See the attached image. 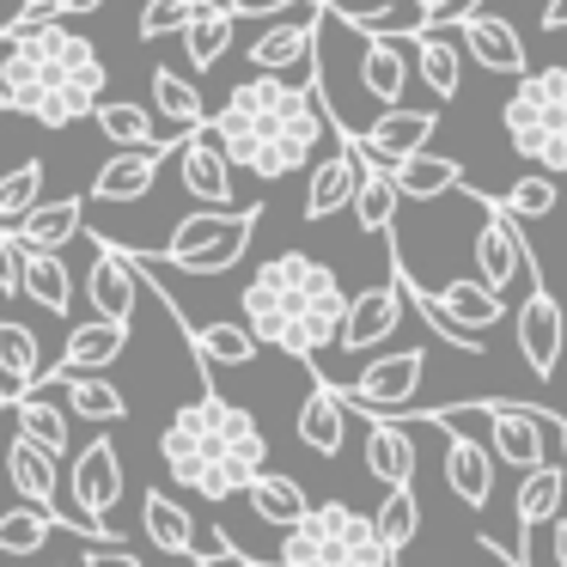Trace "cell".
<instances>
[{
  "mask_svg": "<svg viewBox=\"0 0 567 567\" xmlns=\"http://www.w3.org/2000/svg\"><path fill=\"white\" fill-rule=\"evenodd\" d=\"M330 128H336V116L323 104L318 80L287 86V74H250L214 111V135L233 153V165L250 177H269V184L306 172V159L323 147Z\"/></svg>",
  "mask_w": 567,
  "mask_h": 567,
  "instance_id": "1",
  "label": "cell"
},
{
  "mask_svg": "<svg viewBox=\"0 0 567 567\" xmlns=\"http://www.w3.org/2000/svg\"><path fill=\"white\" fill-rule=\"evenodd\" d=\"M104 80H111L104 55L62 19L7 31V43H0V92L13 111L38 116L43 128H68L92 116L104 104Z\"/></svg>",
  "mask_w": 567,
  "mask_h": 567,
  "instance_id": "2",
  "label": "cell"
},
{
  "mask_svg": "<svg viewBox=\"0 0 567 567\" xmlns=\"http://www.w3.org/2000/svg\"><path fill=\"white\" fill-rule=\"evenodd\" d=\"M238 306H245V323L257 330L262 348L293 354V360H306V367L323 348H336L342 318H348L342 281H336V269L323 257H311V250H281V257H269L245 281Z\"/></svg>",
  "mask_w": 567,
  "mask_h": 567,
  "instance_id": "3",
  "label": "cell"
},
{
  "mask_svg": "<svg viewBox=\"0 0 567 567\" xmlns=\"http://www.w3.org/2000/svg\"><path fill=\"white\" fill-rule=\"evenodd\" d=\"M159 457L172 470L177 488L202 494V501H233L250 488L257 470H269V440H262L257 415L220 391H202L184 403L159 433Z\"/></svg>",
  "mask_w": 567,
  "mask_h": 567,
  "instance_id": "4",
  "label": "cell"
},
{
  "mask_svg": "<svg viewBox=\"0 0 567 567\" xmlns=\"http://www.w3.org/2000/svg\"><path fill=\"white\" fill-rule=\"evenodd\" d=\"M275 567H396V549L379 537L372 513L348 501H318L299 525L281 530Z\"/></svg>",
  "mask_w": 567,
  "mask_h": 567,
  "instance_id": "5",
  "label": "cell"
},
{
  "mask_svg": "<svg viewBox=\"0 0 567 567\" xmlns=\"http://www.w3.org/2000/svg\"><path fill=\"white\" fill-rule=\"evenodd\" d=\"M506 147L543 172H567V68H530L518 74L513 99L501 104Z\"/></svg>",
  "mask_w": 567,
  "mask_h": 567,
  "instance_id": "6",
  "label": "cell"
},
{
  "mask_svg": "<svg viewBox=\"0 0 567 567\" xmlns=\"http://www.w3.org/2000/svg\"><path fill=\"white\" fill-rule=\"evenodd\" d=\"M257 220H262L257 202H245V208L184 214V220L172 226V238H165V262H172V269H184V275H226L250 250Z\"/></svg>",
  "mask_w": 567,
  "mask_h": 567,
  "instance_id": "7",
  "label": "cell"
},
{
  "mask_svg": "<svg viewBox=\"0 0 567 567\" xmlns=\"http://www.w3.org/2000/svg\"><path fill=\"white\" fill-rule=\"evenodd\" d=\"M421 421H433V427H470L476 421L482 433H488L494 457L513 470H537L549 464V415L543 409H525V403H452V409H415Z\"/></svg>",
  "mask_w": 567,
  "mask_h": 567,
  "instance_id": "8",
  "label": "cell"
},
{
  "mask_svg": "<svg viewBox=\"0 0 567 567\" xmlns=\"http://www.w3.org/2000/svg\"><path fill=\"white\" fill-rule=\"evenodd\" d=\"M482 208V226H476V275L494 287V293H513L518 281H530V250L518 238V220L501 208L494 196H470Z\"/></svg>",
  "mask_w": 567,
  "mask_h": 567,
  "instance_id": "9",
  "label": "cell"
},
{
  "mask_svg": "<svg viewBox=\"0 0 567 567\" xmlns=\"http://www.w3.org/2000/svg\"><path fill=\"white\" fill-rule=\"evenodd\" d=\"M421 372H427L421 348L379 354V360L360 367L354 384H348V403H354L360 415H409V403H415V391H421Z\"/></svg>",
  "mask_w": 567,
  "mask_h": 567,
  "instance_id": "10",
  "label": "cell"
},
{
  "mask_svg": "<svg viewBox=\"0 0 567 567\" xmlns=\"http://www.w3.org/2000/svg\"><path fill=\"white\" fill-rule=\"evenodd\" d=\"M323 13L330 7H306V19H275V25H262L257 38H250V55L245 62L257 68V74H318V43H323Z\"/></svg>",
  "mask_w": 567,
  "mask_h": 567,
  "instance_id": "11",
  "label": "cell"
},
{
  "mask_svg": "<svg viewBox=\"0 0 567 567\" xmlns=\"http://www.w3.org/2000/svg\"><path fill=\"white\" fill-rule=\"evenodd\" d=\"M68 494H74V513L111 530V513L123 501V452L111 440H86L74 452V470H68Z\"/></svg>",
  "mask_w": 567,
  "mask_h": 567,
  "instance_id": "12",
  "label": "cell"
},
{
  "mask_svg": "<svg viewBox=\"0 0 567 567\" xmlns=\"http://www.w3.org/2000/svg\"><path fill=\"white\" fill-rule=\"evenodd\" d=\"M233 153L220 147V135L208 128H189L184 141H177V177H184V189L202 202V208H238L233 202Z\"/></svg>",
  "mask_w": 567,
  "mask_h": 567,
  "instance_id": "13",
  "label": "cell"
},
{
  "mask_svg": "<svg viewBox=\"0 0 567 567\" xmlns=\"http://www.w3.org/2000/svg\"><path fill=\"white\" fill-rule=\"evenodd\" d=\"M403 311H409V293H403L396 275L384 287H367V293L348 299V318H342L336 348H342V354H372L379 342H391V336L403 330Z\"/></svg>",
  "mask_w": 567,
  "mask_h": 567,
  "instance_id": "14",
  "label": "cell"
},
{
  "mask_svg": "<svg viewBox=\"0 0 567 567\" xmlns=\"http://www.w3.org/2000/svg\"><path fill=\"white\" fill-rule=\"evenodd\" d=\"M360 86L379 111L409 104V80H415V38H391V31H360Z\"/></svg>",
  "mask_w": 567,
  "mask_h": 567,
  "instance_id": "15",
  "label": "cell"
},
{
  "mask_svg": "<svg viewBox=\"0 0 567 567\" xmlns=\"http://www.w3.org/2000/svg\"><path fill=\"white\" fill-rule=\"evenodd\" d=\"M513 330H518V354H525V367L537 372V379H555V367H561V342H567V323H561V306H555V293L543 281H530V293L518 299Z\"/></svg>",
  "mask_w": 567,
  "mask_h": 567,
  "instance_id": "16",
  "label": "cell"
},
{
  "mask_svg": "<svg viewBox=\"0 0 567 567\" xmlns=\"http://www.w3.org/2000/svg\"><path fill=\"white\" fill-rule=\"evenodd\" d=\"M367 165L372 159H367V147H360V135H342V147H336L330 159H318L306 177V220H330V214L354 208Z\"/></svg>",
  "mask_w": 567,
  "mask_h": 567,
  "instance_id": "17",
  "label": "cell"
},
{
  "mask_svg": "<svg viewBox=\"0 0 567 567\" xmlns=\"http://www.w3.org/2000/svg\"><path fill=\"white\" fill-rule=\"evenodd\" d=\"M452 25H457V38H464V50H470V62H476V68H488V74H506V80L530 74L525 38L513 31V19H494V13H457Z\"/></svg>",
  "mask_w": 567,
  "mask_h": 567,
  "instance_id": "18",
  "label": "cell"
},
{
  "mask_svg": "<svg viewBox=\"0 0 567 567\" xmlns=\"http://www.w3.org/2000/svg\"><path fill=\"white\" fill-rule=\"evenodd\" d=\"M433 128H440V111L391 104V111H379L367 128H360V147H367V159H372V165H396V159H409V153L427 147Z\"/></svg>",
  "mask_w": 567,
  "mask_h": 567,
  "instance_id": "19",
  "label": "cell"
},
{
  "mask_svg": "<svg viewBox=\"0 0 567 567\" xmlns=\"http://www.w3.org/2000/svg\"><path fill=\"white\" fill-rule=\"evenodd\" d=\"M293 433H299V445H306V452L336 457V452L348 445V391H336L330 379H318V372H311L306 396H299Z\"/></svg>",
  "mask_w": 567,
  "mask_h": 567,
  "instance_id": "20",
  "label": "cell"
},
{
  "mask_svg": "<svg viewBox=\"0 0 567 567\" xmlns=\"http://www.w3.org/2000/svg\"><path fill=\"white\" fill-rule=\"evenodd\" d=\"M177 147H116L111 159L99 165L86 202H141L153 184H159V159H172Z\"/></svg>",
  "mask_w": 567,
  "mask_h": 567,
  "instance_id": "21",
  "label": "cell"
},
{
  "mask_svg": "<svg viewBox=\"0 0 567 567\" xmlns=\"http://www.w3.org/2000/svg\"><path fill=\"white\" fill-rule=\"evenodd\" d=\"M147 287L141 262H128L123 250L111 245H92V269H86V299L99 306V318H135V293Z\"/></svg>",
  "mask_w": 567,
  "mask_h": 567,
  "instance_id": "22",
  "label": "cell"
},
{
  "mask_svg": "<svg viewBox=\"0 0 567 567\" xmlns=\"http://www.w3.org/2000/svg\"><path fill=\"white\" fill-rule=\"evenodd\" d=\"M452 440H445V488H452V501L457 506H470V513H482L488 506V494H494V445H482V440H470V433H457V427H445Z\"/></svg>",
  "mask_w": 567,
  "mask_h": 567,
  "instance_id": "23",
  "label": "cell"
},
{
  "mask_svg": "<svg viewBox=\"0 0 567 567\" xmlns=\"http://www.w3.org/2000/svg\"><path fill=\"white\" fill-rule=\"evenodd\" d=\"M123 348H128V323L123 318H92V323H74L68 330V348H62V360H55V379H68V372H104V367H116L123 360ZM43 372V379H50Z\"/></svg>",
  "mask_w": 567,
  "mask_h": 567,
  "instance_id": "24",
  "label": "cell"
},
{
  "mask_svg": "<svg viewBox=\"0 0 567 567\" xmlns=\"http://www.w3.org/2000/svg\"><path fill=\"white\" fill-rule=\"evenodd\" d=\"M141 525H147L153 549H165V555H184V561L214 555V549H202V525L189 518V506L172 501V494H159V488L141 494Z\"/></svg>",
  "mask_w": 567,
  "mask_h": 567,
  "instance_id": "25",
  "label": "cell"
},
{
  "mask_svg": "<svg viewBox=\"0 0 567 567\" xmlns=\"http://www.w3.org/2000/svg\"><path fill=\"white\" fill-rule=\"evenodd\" d=\"M561 506H567V470L561 464L525 470V482H518V555L530 549V537H537L549 518H561Z\"/></svg>",
  "mask_w": 567,
  "mask_h": 567,
  "instance_id": "26",
  "label": "cell"
},
{
  "mask_svg": "<svg viewBox=\"0 0 567 567\" xmlns=\"http://www.w3.org/2000/svg\"><path fill=\"white\" fill-rule=\"evenodd\" d=\"M415 440H409V427L396 415H372L367 427V470L384 482V488H409L415 482Z\"/></svg>",
  "mask_w": 567,
  "mask_h": 567,
  "instance_id": "27",
  "label": "cell"
},
{
  "mask_svg": "<svg viewBox=\"0 0 567 567\" xmlns=\"http://www.w3.org/2000/svg\"><path fill=\"white\" fill-rule=\"evenodd\" d=\"M55 391H62L55 379L19 391V396H13V421H19V433H25V440L50 445V452L62 457L68 445H74V433H68V415H62V403H55Z\"/></svg>",
  "mask_w": 567,
  "mask_h": 567,
  "instance_id": "28",
  "label": "cell"
},
{
  "mask_svg": "<svg viewBox=\"0 0 567 567\" xmlns=\"http://www.w3.org/2000/svg\"><path fill=\"white\" fill-rule=\"evenodd\" d=\"M396 189H403V202H433V196H452V189H464V159H452V153H409V159L391 165Z\"/></svg>",
  "mask_w": 567,
  "mask_h": 567,
  "instance_id": "29",
  "label": "cell"
},
{
  "mask_svg": "<svg viewBox=\"0 0 567 567\" xmlns=\"http://www.w3.org/2000/svg\"><path fill=\"white\" fill-rule=\"evenodd\" d=\"M189 348H196V367L202 372H220V367H250L257 360V330L250 323H184Z\"/></svg>",
  "mask_w": 567,
  "mask_h": 567,
  "instance_id": "30",
  "label": "cell"
},
{
  "mask_svg": "<svg viewBox=\"0 0 567 567\" xmlns=\"http://www.w3.org/2000/svg\"><path fill=\"white\" fill-rule=\"evenodd\" d=\"M238 7H220V0H202V13L184 25V62L189 68H220V55L233 50V31H238Z\"/></svg>",
  "mask_w": 567,
  "mask_h": 567,
  "instance_id": "31",
  "label": "cell"
},
{
  "mask_svg": "<svg viewBox=\"0 0 567 567\" xmlns=\"http://www.w3.org/2000/svg\"><path fill=\"white\" fill-rule=\"evenodd\" d=\"M464 62H470L464 38H445V31H421L415 38V74L427 80L433 99H457L464 92Z\"/></svg>",
  "mask_w": 567,
  "mask_h": 567,
  "instance_id": "32",
  "label": "cell"
},
{
  "mask_svg": "<svg viewBox=\"0 0 567 567\" xmlns=\"http://www.w3.org/2000/svg\"><path fill=\"white\" fill-rule=\"evenodd\" d=\"M433 299H440V306L452 311V318L464 323V330H476V336H488L494 323L506 318V293H494V287L482 281V275H452V281H445Z\"/></svg>",
  "mask_w": 567,
  "mask_h": 567,
  "instance_id": "33",
  "label": "cell"
},
{
  "mask_svg": "<svg viewBox=\"0 0 567 567\" xmlns=\"http://www.w3.org/2000/svg\"><path fill=\"white\" fill-rule=\"evenodd\" d=\"M245 501H250V513H257V518H269V525H281V530L299 525V518L318 506L293 476H281V470H257V476H250V488H245Z\"/></svg>",
  "mask_w": 567,
  "mask_h": 567,
  "instance_id": "34",
  "label": "cell"
},
{
  "mask_svg": "<svg viewBox=\"0 0 567 567\" xmlns=\"http://www.w3.org/2000/svg\"><path fill=\"white\" fill-rule=\"evenodd\" d=\"M80 220H86V202H80V196L38 202V208L13 226V238H19V245H38V250H62L68 238H80Z\"/></svg>",
  "mask_w": 567,
  "mask_h": 567,
  "instance_id": "35",
  "label": "cell"
},
{
  "mask_svg": "<svg viewBox=\"0 0 567 567\" xmlns=\"http://www.w3.org/2000/svg\"><path fill=\"white\" fill-rule=\"evenodd\" d=\"M153 111L172 123V135H189V128H208L214 111L202 104V92L189 86L177 68H153Z\"/></svg>",
  "mask_w": 567,
  "mask_h": 567,
  "instance_id": "36",
  "label": "cell"
},
{
  "mask_svg": "<svg viewBox=\"0 0 567 567\" xmlns=\"http://www.w3.org/2000/svg\"><path fill=\"white\" fill-rule=\"evenodd\" d=\"M43 348H38V336L25 330V323H13V318H0V384H7V396H19V391H31V384H43Z\"/></svg>",
  "mask_w": 567,
  "mask_h": 567,
  "instance_id": "37",
  "label": "cell"
},
{
  "mask_svg": "<svg viewBox=\"0 0 567 567\" xmlns=\"http://www.w3.org/2000/svg\"><path fill=\"white\" fill-rule=\"evenodd\" d=\"M396 208H403V189H396L391 165H367V177H360V196H354V226H360L367 238H391Z\"/></svg>",
  "mask_w": 567,
  "mask_h": 567,
  "instance_id": "38",
  "label": "cell"
},
{
  "mask_svg": "<svg viewBox=\"0 0 567 567\" xmlns=\"http://www.w3.org/2000/svg\"><path fill=\"white\" fill-rule=\"evenodd\" d=\"M25 299H38L43 311H55V318H68L74 311V275H68V262L55 257V250H38L25 245Z\"/></svg>",
  "mask_w": 567,
  "mask_h": 567,
  "instance_id": "39",
  "label": "cell"
},
{
  "mask_svg": "<svg viewBox=\"0 0 567 567\" xmlns=\"http://www.w3.org/2000/svg\"><path fill=\"white\" fill-rule=\"evenodd\" d=\"M92 116H99V128H104V141H111V147H177V141H184V135L159 141L153 111H141V104H128V99H104Z\"/></svg>",
  "mask_w": 567,
  "mask_h": 567,
  "instance_id": "40",
  "label": "cell"
},
{
  "mask_svg": "<svg viewBox=\"0 0 567 567\" xmlns=\"http://www.w3.org/2000/svg\"><path fill=\"white\" fill-rule=\"evenodd\" d=\"M55 379V372H50ZM68 391V403H74L80 421H123L128 415V396L116 391L111 379H99V372H68V379H55Z\"/></svg>",
  "mask_w": 567,
  "mask_h": 567,
  "instance_id": "41",
  "label": "cell"
},
{
  "mask_svg": "<svg viewBox=\"0 0 567 567\" xmlns=\"http://www.w3.org/2000/svg\"><path fill=\"white\" fill-rule=\"evenodd\" d=\"M55 530H68V525L25 501V506H13V513H0V555H38Z\"/></svg>",
  "mask_w": 567,
  "mask_h": 567,
  "instance_id": "42",
  "label": "cell"
},
{
  "mask_svg": "<svg viewBox=\"0 0 567 567\" xmlns=\"http://www.w3.org/2000/svg\"><path fill=\"white\" fill-rule=\"evenodd\" d=\"M372 525H379V537L391 543L396 555L415 543V530H421V501H415V482L409 488H384V501H379V513H372Z\"/></svg>",
  "mask_w": 567,
  "mask_h": 567,
  "instance_id": "43",
  "label": "cell"
},
{
  "mask_svg": "<svg viewBox=\"0 0 567 567\" xmlns=\"http://www.w3.org/2000/svg\"><path fill=\"white\" fill-rule=\"evenodd\" d=\"M501 208L513 214V220H549V214L561 208V189H555V172H530V177H518V184L501 196Z\"/></svg>",
  "mask_w": 567,
  "mask_h": 567,
  "instance_id": "44",
  "label": "cell"
},
{
  "mask_svg": "<svg viewBox=\"0 0 567 567\" xmlns=\"http://www.w3.org/2000/svg\"><path fill=\"white\" fill-rule=\"evenodd\" d=\"M38 202H43V165L38 159L13 165V172L0 177V226H19Z\"/></svg>",
  "mask_w": 567,
  "mask_h": 567,
  "instance_id": "45",
  "label": "cell"
},
{
  "mask_svg": "<svg viewBox=\"0 0 567 567\" xmlns=\"http://www.w3.org/2000/svg\"><path fill=\"white\" fill-rule=\"evenodd\" d=\"M202 13V0H147V7H141V19H135V38L141 43H159V38H184V25L189 19Z\"/></svg>",
  "mask_w": 567,
  "mask_h": 567,
  "instance_id": "46",
  "label": "cell"
},
{
  "mask_svg": "<svg viewBox=\"0 0 567 567\" xmlns=\"http://www.w3.org/2000/svg\"><path fill=\"white\" fill-rule=\"evenodd\" d=\"M25 245H19V238H7L0 233V299H19L25 293Z\"/></svg>",
  "mask_w": 567,
  "mask_h": 567,
  "instance_id": "47",
  "label": "cell"
},
{
  "mask_svg": "<svg viewBox=\"0 0 567 567\" xmlns=\"http://www.w3.org/2000/svg\"><path fill=\"white\" fill-rule=\"evenodd\" d=\"M80 567H141V555L128 549L123 537H104V543H92V549L80 555Z\"/></svg>",
  "mask_w": 567,
  "mask_h": 567,
  "instance_id": "48",
  "label": "cell"
},
{
  "mask_svg": "<svg viewBox=\"0 0 567 567\" xmlns=\"http://www.w3.org/2000/svg\"><path fill=\"white\" fill-rule=\"evenodd\" d=\"M421 13L433 19V25H440V19H457V13H470V7H476V0H415Z\"/></svg>",
  "mask_w": 567,
  "mask_h": 567,
  "instance_id": "49",
  "label": "cell"
},
{
  "mask_svg": "<svg viewBox=\"0 0 567 567\" xmlns=\"http://www.w3.org/2000/svg\"><path fill=\"white\" fill-rule=\"evenodd\" d=\"M537 25H543V31H567V0H543Z\"/></svg>",
  "mask_w": 567,
  "mask_h": 567,
  "instance_id": "50",
  "label": "cell"
},
{
  "mask_svg": "<svg viewBox=\"0 0 567 567\" xmlns=\"http://www.w3.org/2000/svg\"><path fill=\"white\" fill-rule=\"evenodd\" d=\"M104 0H55V13L62 19H86V13H99Z\"/></svg>",
  "mask_w": 567,
  "mask_h": 567,
  "instance_id": "51",
  "label": "cell"
},
{
  "mask_svg": "<svg viewBox=\"0 0 567 567\" xmlns=\"http://www.w3.org/2000/svg\"><path fill=\"white\" fill-rule=\"evenodd\" d=\"M549 427H555V445H561V464H567V415H549Z\"/></svg>",
  "mask_w": 567,
  "mask_h": 567,
  "instance_id": "52",
  "label": "cell"
},
{
  "mask_svg": "<svg viewBox=\"0 0 567 567\" xmlns=\"http://www.w3.org/2000/svg\"><path fill=\"white\" fill-rule=\"evenodd\" d=\"M220 7H238V13H262L257 0H220Z\"/></svg>",
  "mask_w": 567,
  "mask_h": 567,
  "instance_id": "53",
  "label": "cell"
},
{
  "mask_svg": "<svg viewBox=\"0 0 567 567\" xmlns=\"http://www.w3.org/2000/svg\"><path fill=\"white\" fill-rule=\"evenodd\" d=\"M281 7H299V0H281ZM311 7H348V0H311Z\"/></svg>",
  "mask_w": 567,
  "mask_h": 567,
  "instance_id": "54",
  "label": "cell"
},
{
  "mask_svg": "<svg viewBox=\"0 0 567 567\" xmlns=\"http://www.w3.org/2000/svg\"><path fill=\"white\" fill-rule=\"evenodd\" d=\"M19 7H55V0H19Z\"/></svg>",
  "mask_w": 567,
  "mask_h": 567,
  "instance_id": "55",
  "label": "cell"
},
{
  "mask_svg": "<svg viewBox=\"0 0 567 567\" xmlns=\"http://www.w3.org/2000/svg\"><path fill=\"white\" fill-rule=\"evenodd\" d=\"M7 403H13V396H7V384H0V409H7Z\"/></svg>",
  "mask_w": 567,
  "mask_h": 567,
  "instance_id": "56",
  "label": "cell"
},
{
  "mask_svg": "<svg viewBox=\"0 0 567 567\" xmlns=\"http://www.w3.org/2000/svg\"><path fill=\"white\" fill-rule=\"evenodd\" d=\"M0 111H13V104H7V92H0Z\"/></svg>",
  "mask_w": 567,
  "mask_h": 567,
  "instance_id": "57",
  "label": "cell"
},
{
  "mask_svg": "<svg viewBox=\"0 0 567 567\" xmlns=\"http://www.w3.org/2000/svg\"><path fill=\"white\" fill-rule=\"evenodd\" d=\"M189 567H196V561H189Z\"/></svg>",
  "mask_w": 567,
  "mask_h": 567,
  "instance_id": "58",
  "label": "cell"
}]
</instances>
